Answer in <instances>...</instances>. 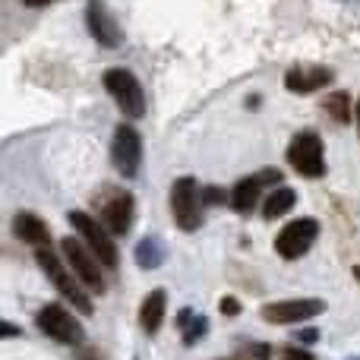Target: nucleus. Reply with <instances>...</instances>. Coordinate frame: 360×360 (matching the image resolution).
<instances>
[{"mask_svg":"<svg viewBox=\"0 0 360 360\" xmlns=\"http://www.w3.org/2000/svg\"><path fill=\"white\" fill-rule=\"evenodd\" d=\"M35 262L41 266V272L48 275L51 285L57 288V294H63V297L73 304V310H79L82 316H89V313H92V300H89V294H86V285L76 278L73 269H70L67 262L54 253V250H51V247L35 250Z\"/></svg>","mask_w":360,"mask_h":360,"instance_id":"f257e3e1","label":"nucleus"},{"mask_svg":"<svg viewBox=\"0 0 360 360\" xmlns=\"http://www.w3.org/2000/svg\"><path fill=\"white\" fill-rule=\"evenodd\" d=\"M95 215H98V221L105 224L111 234L124 237L127 231L133 228V218H136V202H133V196L127 190L108 184V186H101V193L95 196Z\"/></svg>","mask_w":360,"mask_h":360,"instance_id":"f03ea898","label":"nucleus"},{"mask_svg":"<svg viewBox=\"0 0 360 360\" xmlns=\"http://www.w3.org/2000/svg\"><path fill=\"white\" fill-rule=\"evenodd\" d=\"M67 218H70V224H73V231L79 234V240L86 243L95 256H98L101 266H105V269H117V243L111 240V231H108L95 215L79 212V209L70 212Z\"/></svg>","mask_w":360,"mask_h":360,"instance_id":"7ed1b4c3","label":"nucleus"},{"mask_svg":"<svg viewBox=\"0 0 360 360\" xmlns=\"http://www.w3.org/2000/svg\"><path fill=\"white\" fill-rule=\"evenodd\" d=\"M105 89L108 95L114 98V105L120 108V114L130 120H139L146 114V92L143 82L124 67H114L105 73Z\"/></svg>","mask_w":360,"mask_h":360,"instance_id":"20e7f679","label":"nucleus"},{"mask_svg":"<svg viewBox=\"0 0 360 360\" xmlns=\"http://www.w3.org/2000/svg\"><path fill=\"white\" fill-rule=\"evenodd\" d=\"M35 323H38V329L48 338H54L57 345H67V348H82V345H86V329H82V323L60 304L41 307Z\"/></svg>","mask_w":360,"mask_h":360,"instance_id":"39448f33","label":"nucleus"},{"mask_svg":"<svg viewBox=\"0 0 360 360\" xmlns=\"http://www.w3.org/2000/svg\"><path fill=\"white\" fill-rule=\"evenodd\" d=\"M60 253H63V259H67V266L73 269V275L86 285V291H92V294L108 291V281H105V275H101L105 266L98 262V256H95L92 250H86V243L67 237V240H60Z\"/></svg>","mask_w":360,"mask_h":360,"instance_id":"423d86ee","label":"nucleus"},{"mask_svg":"<svg viewBox=\"0 0 360 360\" xmlns=\"http://www.w3.org/2000/svg\"><path fill=\"white\" fill-rule=\"evenodd\" d=\"M171 212H174V221L180 231H196L202 221V193L199 184L193 177H177L171 186Z\"/></svg>","mask_w":360,"mask_h":360,"instance_id":"0eeeda50","label":"nucleus"},{"mask_svg":"<svg viewBox=\"0 0 360 360\" xmlns=\"http://www.w3.org/2000/svg\"><path fill=\"white\" fill-rule=\"evenodd\" d=\"M288 162L300 177H323L326 174V155H323V139L319 133L304 130L291 139L288 146Z\"/></svg>","mask_w":360,"mask_h":360,"instance_id":"6e6552de","label":"nucleus"},{"mask_svg":"<svg viewBox=\"0 0 360 360\" xmlns=\"http://www.w3.org/2000/svg\"><path fill=\"white\" fill-rule=\"evenodd\" d=\"M278 186H281V171H275V168L256 171V174L237 180V186L231 190V209H234L237 215H250V212L259 205L262 193L266 190L272 193V190H278Z\"/></svg>","mask_w":360,"mask_h":360,"instance_id":"1a4fd4ad","label":"nucleus"},{"mask_svg":"<svg viewBox=\"0 0 360 360\" xmlns=\"http://www.w3.org/2000/svg\"><path fill=\"white\" fill-rule=\"evenodd\" d=\"M111 162L124 177H136L143 165V136L133 124H120L111 139Z\"/></svg>","mask_w":360,"mask_h":360,"instance_id":"9d476101","label":"nucleus"},{"mask_svg":"<svg viewBox=\"0 0 360 360\" xmlns=\"http://www.w3.org/2000/svg\"><path fill=\"white\" fill-rule=\"evenodd\" d=\"M319 237V221L316 218H297V221L285 224L275 237V250L281 259H300L307 250L316 243Z\"/></svg>","mask_w":360,"mask_h":360,"instance_id":"9b49d317","label":"nucleus"},{"mask_svg":"<svg viewBox=\"0 0 360 360\" xmlns=\"http://www.w3.org/2000/svg\"><path fill=\"white\" fill-rule=\"evenodd\" d=\"M319 313H326V304L316 297H297V300H278V304H266L259 310V316L272 326H294L316 319Z\"/></svg>","mask_w":360,"mask_h":360,"instance_id":"f8f14e48","label":"nucleus"},{"mask_svg":"<svg viewBox=\"0 0 360 360\" xmlns=\"http://www.w3.org/2000/svg\"><path fill=\"white\" fill-rule=\"evenodd\" d=\"M86 25H89L92 38L101 44V48H120V41H124V32H120L117 19H114V13L108 10L101 0H89Z\"/></svg>","mask_w":360,"mask_h":360,"instance_id":"ddd939ff","label":"nucleus"},{"mask_svg":"<svg viewBox=\"0 0 360 360\" xmlns=\"http://www.w3.org/2000/svg\"><path fill=\"white\" fill-rule=\"evenodd\" d=\"M335 79L329 67H291L285 73V89L294 95H313Z\"/></svg>","mask_w":360,"mask_h":360,"instance_id":"4468645a","label":"nucleus"},{"mask_svg":"<svg viewBox=\"0 0 360 360\" xmlns=\"http://www.w3.org/2000/svg\"><path fill=\"white\" fill-rule=\"evenodd\" d=\"M13 231H16L19 240L35 247V250L51 247V228L38 215H32V212H19V215L13 218Z\"/></svg>","mask_w":360,"mask_h":360,"instance_id":"2eb2a0df","label":"nucleus"},{"mask_svg":"<svg viewBox=\"0 0 360 360\" xmlns=\"http://www.w3.org/2000/svg\"><path fill=\"white\" fill-rule=\"evenodd\" d=\"M165 310H168V294H165V288L149 291V297H146L143 307H139V326H143L146 335H155V332L162 329Z\"/></svg>","mask_w":360,"mask_h":360,"instance_id":"dca6fc26","label":"nucleus"},{"mask_svg":"<svg viewBox=\"0 0 360 360\" xmlns=\"http://www.w3.org/2000/svg\"><path fill=\"white\" fill-rule=\"evenodd\" d=\"M177 329H180L184 345H196L199 338L209 332V319H205L202 313H193L190 307H184V310L177 313Z\"/></svg>","mask_w":360,"mask_h":360,"instance_id":"f3484780","label":"nucleus"},{"mask_svg":"<svg viewBox=\"0 0 360 360\" xmlns=\"http://www.w3.org/2000/svg\"><path fill=\"white\" fill-rule=\"evenodd\" d=\"M294 202H297V193L291 190V186H285L281 184L278 190H272L266 196V202H262V218H281V215H288V212L294 209Z\"/></svg>","mask_w":360,"mask_h":360,"instance_id":"a211bd4d","label":"nucleus"},{"mask_svg":"<svg viewBox=\"0 0 360 360\" xmlns=\"http://www.w3.org/2000/svg\"><path fill=\"white\" fill-rule=\"evenodd\" d=\"M136 266L139 269H158L165 262V256H168V250H165V243L158 240V237H143V240L136 243Z\"/></svg>","mask_w":360,"mask_h":360,"instance_id":"6ab92c4d","label":"nucleus"},{"mask_svg":"<svg viewBox=\"0 0 360 360\" xmlns=\"http://www.w3.org/2000/svg\"><path fill=\"white\" fill-rule=\"evenodd\" d=\"M326 114H329L335 124H348L351 120V95L348 92H332L326 98Z\"/></svg>","mask_w":360,"mask_h":360,"instance_id":"aec40b11","label":"nucleus"},{"mask_svg":"<svg viewBox=\"0 0 360 360\" xmlns=\"http://www.w3.org/2000/svg\"><path fill=\"white\" fill-rule=\"evenodd\" d=\"M224 360H272V348L266 342H250V345H240L234 354Z\"/></svg>","mask_w":360,"mask_h":360,"instance_id":"412c9836","label":"nucleus"},{"mask_svg":"<svg viewBox=\"0 0 360 360\" xmlns=\"http://www.w3.org/2000/svg\"><path fill=\"white\" fill-rule=\"evenodd\" d=\"M294 342H297V345L319 342V329H313V326H310V329H297V332H294Z\"/></svg>","mask_w":360,"mask_h":360,"instance_id":"4be33fe9","label":"nucleus"},{"mask_svg":"<svg viewBox=\"0 0 360 360\" xmlns=\"http://www.w3.org/2000/svg\"><path fill=\"white\" fill-rule=\"evenodd\" d=\"M281 360H316L310 354V351H304V348H285L281 351Z\"/></svg>","mask_w":360,"mask_h":360,"instance_id":"5701e85b","label":"nucleus"},{"mask_svg":"<svg viewBox=\"0 0 360 360\" xmlns=\"http://www.w3.org/2000/svg\"><path fill=\"white\" fill-rule=\"evenodd\" d=\"M218 310H221L224 316H237V313H240V304H237L234 297H224L221 304H218Z\"/></svg>","mask_w":360,"mask_h":360,"instance_id":"b1692460","label":"nucleus"},{"mask_svg":"<svg viewBox=\"0 0 360 360\" xmlns=\"http://www.w3.org/2000/svg\"><path fill=\"white\" fill-rule=\"evenodd\" d=\"M79 360H105V357H101L95 348H86V345H82V348H79Z\"/></svg>","mask_w":360,"mask_h":360,"instance_id":"393cba45","label":"nucleus"},{"mask_svg":"<svg viewBox=\"0 0 360 360\" xmlns=\"http://www.w3.org/2000/svg\"><path fill=\"white\" fill-rule=\"evenodd\" d=\"M205 202H221V190H215V186H209V190L202 193Z\"/></svg>","mask_w":360,"mask_h":360,"instance_id":"a878e982","label":"nucleus"},{"mask_svg":"<svg viewBox=\"0 0 360 360\" xmlns=\"http://www.w3.org/2000/svg\"><path fill=\"white\" fill-rule=\"evenodd\" d=\"M0 332H4V338H13V335H22V332L16 329V326H10V323H0Z\"/></svg>","mask_w":360,"mask_h":360,"instance_id":"bb28decb","label":"nucleus"},{"mask_svg":"<svg viewBox=\"0 0 360 360\" xmlns=\"http://www.w3.org/2000/svg\"><path fill=\"white\" fill-rule=\"evenodd\" d=\"M25 6H48V4H54V0H22Z\"/></svg>","mask_w":360,"mask_h":360,"instance_id":"cd10ccee","label":"nucleus"},{"mask_svg":"<svg viewBox=\"0 0 360 360\" xmlns=\"http://www.w3.org/2000/svg\"><path fill=\"white\" fill-rule=\"evenodd\" d=\"M357 130H360V98H357Z\"/></svg>","mask_w":360,"mask_h":360,"instance_id":"c85d7f7f","label":"nucleus"},{"mask_svg":"<svg viewBox=\"0 0 360 360\" xmlns=\"http://www.w3.org/2000/svg\"><path fill=\"white\" fill-rule=\"evenodd\" d=\"M348 360H360V357H348Z\"/></svg>","mask_w":360,"mask_h":360,"instance_id":"c756f323","label":"nucleus"}]
</instances>
